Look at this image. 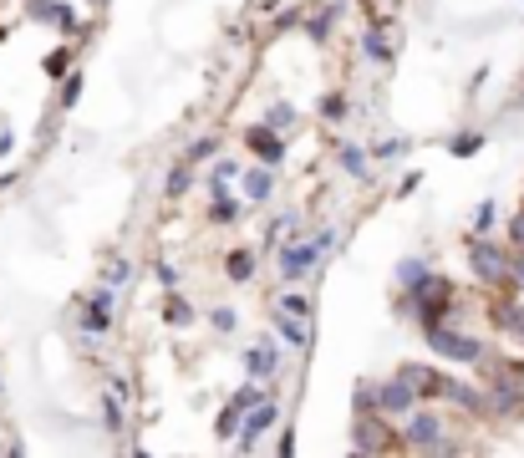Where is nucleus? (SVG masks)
Instances as JSON below:
<instances>
[{
  "instance_id": "obj_9",
  "label": "nucleus",
  "mask_w": 524,
  "mask_h": 458,
  "mask_svg": "<svg viewBox=\"0 0 524 458\" xmlns=\"http://www.w3.org/2000/svg\"><path fill=\"white\" fill-rule=\"evenodd\" d=\"M260 397H270V393H265V387H244V393H235V402L220 413V428H214V433H220V438H235V433H240V423H244V413H250Z\"/></svg>"
},
{
  "instance_id": "obj_2",
  "label": "nucleus",
  "mask_w": 524,
  "mask_h": 458,
  "mask_svg": "<svg viewBox=\"0 0 524 458\" xmlns=\"http://www.w3.org/2000/svg\"><path fill=\"white\" fill-rule=\"evenodd\" d=\"M403 443H407V448H428V454H453V448H458V443L443 433V417L428 413V408H412V413H407Z\"/></svg>"
},
{
  "instance_id": "obj_11",
  "label": "nucleus",
  "mask_w": 524,
  "mask_h": 458,
  "mask_svg": "<svg viewBox=\"0 0 524 458\" xmlns=\"http://www.w3.org/2000/svg\"><path fill=\"white\" fill-rule=\"evenodd\" d=\"M275 332L290 352H305L311 347V326H305V316H290V311H275Z\"/></svg>"
},
{
  "instance_id": "obj_27",
  "label": "nucleus",
  "mask_w": 524,
  "mask_h": 458,
  "mask_svg": "<svg viewBox=\"0 0 524 458\" xmlns=\"http://www.w3.org/2000/svg\"><path fill=\"white\" fill-rule=\"evenodd\" d=\"M214 153H220V138H194L183 158H189V164H204V158H214Z\"/></svg>"
},
{
  "instance_id": "obj_39",
  "label": "nucleus",
  "mask_w": 524,
  "mask_h": 458,
  "mask_svg": "<svg viewBox=\"0 0 524 458\" xmlns=\"http://www.w3.org/2000/svg\"><path fill=\"white\" fill-rule=\"evenodd\" d=\"M11 143H16V138H11V127H0V158L11 153Z\"/></svg>"
},
{
  "instance_id": "obj_26",
  "label": "nucleus",
  "mask_w": 524,
  "mask_h": 458,
  "mask_svg": "<svg viewBox=\"0 0 524 458\" xmlns=\"http://www.w3.org/2000/svg\"><path fill=\"white\" fill-rule=\"evenodd\" d=\"M265 123L275 127V133H285V127H296V107H290V103H275L270 112H265Z\"/></svg>"
},
{
  "instance_id": "obj_25",
  "label": "nucleus",
  "mask_w": 524,
  "mask_h": 458,
  "mask_svg": "<svg viewBox=\"0 0 524 458\" xmlns=\"http://www.w3.org/2000/svg\"><path fill=\"white\" fill-rule=\"evenodd\" d=\"M499 326L524 341V306H509V301H505V306H499Z\"/></svg>"
},
{
  "instance_id": "obj_24",
  "label": "nucleus",
  "mask_w": 524,
  "mask_h": 458,
  "mask_svg": "<svg viewBox=\"0 0 524 458\" xmlns=\"http://www.w3.org/2000/svg\"><path fill=\"white\" fill-rule=\"evenodd\" d=\"M346 112H351V107H346L342 92H326V97H321V118H326V123H342Z\"/></svg>"
},
{
  "instance_id": "obj_8",
  "label": "nucleus",
  "mask_w": 524,
  "mask_h": 458,
  "mask_svg": "<svg viewBox=\"0 0 524 458\" xmlns=\"http://www.w3.org/2000/svg\"><path fill=\"white\" fill-rule=\"evenodd\" d=\"M244 143H250V153H255L260 164H270V168L285 164V143H281V133H275L270 123H255L250 133H244Z\"/></svg>"
},
{
  "instance_id": "obj_13",
  "label": "nucleus",
  "mask_w": 524,
  "mask_h": 458,
  "mask_svg": "<svg viewBox=\"0 0 524 458\" xmlns=\"http://www.w3.org/2000/svg\"><path fill=\"white\" fill-rule=\"evenodd\" d=\"M336 164H342L351 179L372 184V158H366V148H362V143H342V148H336Z\"/></svg>"
},
{
  "instance_id": "obj_4",
  "label": "nucleus",
  "mask_w": 524,
  "mask_h": 458,
  "mask_svg": "<svg viewBox=\"0 0 524 458\" xmlns=\"http://www.w3.org/2000/svg\"><path fill=\"white\" fill-rule=\"evenodd\" d=\"M412 311H418V321H423V326L448 321V311H453V280H443V275H428L423 286L412 291Z\"/></svg>"
},
{
  "instance_id": "obj_7",
  "label": "nucleus",
  "mask_w": 524,
  "mask_h": 458,
  "mask_svg": "<svg viewBox=\"0 0 524 458\" xmlns=\"http://www.w3.org/2000/svg\"><path fill=\"white\" fill-rule=\"evenodd\" d=\"M412 408H418V393H412V382H407V377H392V382H382V387H377V413L407 417Z\"/></svg>"
},
{
  "instance_id": "obj_10",
  "label": "nucleus",
  "mask_w": 524,
  "mask_h": 458,
  "mask_svg": "<svg viewBox=\"0 0 524 458\" xmlns=\"http://www.w3.org/2000/svg\"><path fill=\"white\" fill-rule=\"evenodd\" d=\"M81 326H87L92 336H102L107 326H112V286H107V291H97L92 301H87V311H81Z\"/></svg>"
},
{
  "instance_id": "obj_20",
  "label": "nucleus",
  "mask_w": 524,
  "mask_h": 458,
  "mask_svg": "<svg viewBox=\"0 0 524 458\" xmlns=\"http://www.w3.org/2000/svg\"><path fill=\"white\" fill-rule=\"evenodd\" d=\"M224 265H229V280H235V286L255 280V250H235L229 260H224Z\"/></svg>"
},
{
  "instance_id": "obj_34",
  "label": "nucleus",
  "mask_w": 524,
  "mask_h": 458,
  "mask_svg": "<svg viewBox=\"0 0 524 458\" xmlns=\"http://www.w3.org/2000/svg\"><path fill=\"white\" fill-rule=\"evenodd\" d=\"M235 214H240V204H235V199H229V194H224V199H214V219H220V225H229V219H235Z\"/></svg>"
},
{
  "instance_id": "obj_21",
  "label": "nucleus",
  "mask_w": 524,
  "mask_h": 458,
  "mask_svg": "<svg viewBox=\"0 0 524 458\" xmlns=\"http://www.w3.org/2000/svg\"><path fill=\"white\" fill-rule=\"evenodd\" d=\"M494 225H499V204L484 199V204L474 209V234H494Z\"/></svg>"
},
{
  "instance_id": "obj_15",
  "label": "nucleus",
  "mask_w": 524,
  "mask_h": 458,
  "mask_svg": "<svg viewBox=\"0 0 524 458\" xmlns=\"http://www.w3.org/2000/svg\"><path fill=\"white\" fill-rule=\"evenodd\" d=\"M270 194H275V173H270V164L250 168V173H244V199H250V204H265Z\"/></svg>"
},
{
  "instance_id": "obj_35",
  "label": "nucleus",
  "mask_w": 524,
  "mask_h": 458,
  "mask_svg": "<svg viewBox=\"0 0 524 458\" xmlns=\"http://www.w3.org/2000/svg\"><path fill=\"white\" fill-rule=\"evenodd\" d=\"M209 321H214V332H235V321H240V316L229 311V306H220V311L209 316Z\"/></svg>"
},
{
  "instance_id": "obj_33",
  "label": "nucleus",
  "mask_w": 524,
  "mask_h": 458,
  "mask_svg": "<svg viewBox=\"0 0 524 458\" xmlns=\"http://www.w3.org/2000/svg\"><path fill=\"white\" fill-rule=\"evenodd\" d=\"M275 306H281V311H290V316H311V301H305V295H281Z\"/></svg>"
},
{
  "instance_id": "obj_40",
  "label": "nucleus",
  "mask_w": 524,
  "mask_h": 458,
  "mask_svg": "<svg viewBox=\"0 0 524 458\" xmlns=\"http://www.w3.org/2000/svg\"><path fill=\"white\" fill-rule=\"evenodd\" d=\"M514 280H520V286H524V250L514 255Z\"/></svg>"
},
{
  "instance_id": "obj_29",
  "label": "nucleus",
  "mask_w": 524,
  "mask_h": 458,
  "mask_svg": "<svg viewBox=\"0 0 524 458\" xmlns=\"http://www.w3.org/2000/svg\"><path fill=\"white\" fill-rule=\"evenodd\" d=\"M163 321H173V326H189V321H194V311H189V301H179V295H173V301L163 306Z\"/></svg>"
},
{
  "instance_id": "obj_14",
  "label": "nucleus",
  "mask_w": 524,
  "mask_h": 458,
  "mask_svg": "<svg viewBox=\"0 0 524 458\" xmlns=\"http://www.w3.org/2000/svg\"><path fill=\"white\" fill-rule=\"evenodd\" d=\"M275 367H281V347H275V341H265V347H250V352H244V372H250V377H270Z\"/></svg>"
},
{
  "instance_id": "obj_22",
  "label": "nucleus",
  "mask_w": 524,
  "mask_h": 458,
  "mask_svg": "<svg viewBox=\"0 0 524 458\" xmlns=\"http://www.w3.org/2000/svg\"><path fill=\"white\" fill-rule=\"evenodd\" d=\"M479 148H484V133H458V138L448 143V153H453V158H474Z\"/></svg>"
},
{
  "instance_id": "obj_30",
  "label": "nucleus",
  "mask_w": 524,
  "mask_h": 458,
  "mask_svg": "<svg viewBox=\"0 0 524 458\" xmlns=\"http://www.w3.org/2000/svg\"><path fill=\"white\" fill-rule=\"evenodd\" d=\"M407 153V138H387V143L372 148V164H382V158H403Z\"/></svg>"
},
{
  "instance_id": "obj_5",
  "label": "nucleus",
  "mask_w": 524,
  "mask_h": 458,
  "mask_svg": "<svg viewBox=\"0 0 524 458\" xmlns=\"http://www.w3.org/2000/svg\"><path fill=\"white\" fill-rule=\"evenodd\" d=\"M316 260H321V245H316V240H301V234H290V240L281 245V280H285V286L305 280V275L316 271Z\"/></svg>"
},
{
  "instance_id": "obj_31",
  "label": "nucleus",
  "mask_w": 524,
  "mask_h": 458,
  "mask_svg": "<svg viewBox=\"0 0 524 458\" xmlns=\"http://www.w3.org/2000/svg\"><path fill=\"white\" fill-rule=\"evenodd\" d=\"M336 11H342V5H336ZM336 11H321L316 21L305 26V31H311V42H326V31H331V16H336Z\"/></svg>"
},
{
  "instance_id": "obj_1",
  "label": "nucleus",
  "mask_w": 524,
  "mask_h": 458,
  "mask_svg": "<svg viewBox=\"0 0 524 458\" xmlns=\"http://www.w3.org/2000/svg\"><path fill=\"white\" fill-rule=\"evenodd\" d=\"M468 265H474V275L484 280V286H509L514 280V260H509L505 245H494L489 234H474L468 240Z\"/></svg>"
},
{
  "instance_id": "obj_3",
  "label": "nucleus",
  "mask_w": 524,
  "mask_h": 458,
  "mask_svg": "<svg viewBox=\"0 0 524 458\" xmlns=\"http://www.w3.org/2000/svg\"><path fill=\"white\" fill-rule=\"evenodd\" d=\"M428 347H433V356H443V362H479L484 356V341H474L468 332H453L448 321H438V326H423Z\"/></svg>"
},
{
  "instance_id": "obj_38",
  "label": "nucleus",
  "mask_w": 524,
  "mask_h": 458,
  "mask_svg": "<svg viewBox=\"0 0 524 458\" xmlns=\"http://www.w3.org/2000/svg\"><path fill=\"white\" fill-rule=\"evenodd\" d=\"M158 280L173 291V286H179V265H168V260H163V265H158Z\"/></svg>"
},
{
  "instance_id": "obj_18",
  "label": "nucleus",
  "mask_w": 524,
  "mask_h": 458,
  "mask_svg": "<svg viewBox=\"0 0 524 458\" xmlns=\"http://www.w3.org/2000/svg\"><path fill=\"white\" fill-rule=\"evenodd\" d=\"M362 51H366V62L392 66V42H387V31H382V26H372V31L362 36Z\"/></svg>"
},
{
  "instance_id": "obj_17",
  "label": "nucleus",
  "mask_w": 524,
  "mask_h": 458,
  "mask_svg": "<svg viewBox=\"0 0 524 458\" xmlns=\"http://www.w3.org/2000/svg\"><path fill=\"white\" fill-rule=\"evenodd\" d=\"M122 382H112L107 393H102V423H107V433H122Z\"/></svg>"
},
{
  "instance_id": "obj_28",
  "label": "nucleus",
  "mask_w": 524,
  "mask_h": 458,
  "mask_svg": "<svg viewBox=\"0 0 524 458\" xmlns=\"http://www.w3.org/2000/svg\"><path fill=\"white\" fill-rule=\"evenodd\" d=\"M46 77H51V82H57V77H66V66H72V51H66V46H61V51H51V57H46Z\"/></svg>"
},
{
  "instance_id": "obj_23",
  "label": "nucleus",
  "mask_w": 524,
  "mask_h": 458,
  "mask_svg": "<svg viewBox=\"0 0 524 458\" xmlns=\"http://www.w3.org/2000/svg\"><path fill=\"white\" fill-rule=\"evenodd\" d=\"M189 179H194V164L183 158V164L173 168V173H168V184H163V194H168V199H179L183 188H189Z\"/></svg>"
},
{
  "instance_id": "obj_19",
  "label": "nucleus",
  "mask_w": 524,
  "mask_h": 458,
  "mask_svg": "<svg viewBox=\"0 0 524 458\" xmlns=\"http://www.w3.org/2000/svg\"><path fill=\"white\" fill-rule=\"evenodd\" d=\"M428 275H433V271H428V260H423V255H412V260L397 265V286H403V291H418Z\"/></svg>"
},
{
  "instance_id": "obj_37",
  "label": "nucleus",
  "mask_w": 524,
  "mask_h": 458,
  "mask_svg": "<svg viewBox=\"0 0 524 458\" xmlns=\"http://www.w3.org/2000/svg\"><path fill=\"white\" fill-rule=\"evenodd\" d=\"M81 97V77H66V87H61V107H72Z\"/></svg>"
},
{
  "instance_id": "obj_12",
  "label": "nucleus",
  "mask_w": 524,
  "mask_h": 458,
  "mask_svg": "<svg viewBox=\"0 0 524 458\" xmlns=\"http://www.w3.org/2000/svg\"><path fill=\"white\" fill-rule=\"evenodd\" d=\"M403 377L412 382V393L418 397H448V377L433 372V367H403Z\"/></svg>"
},
{
  "instance_id": "obj_6",
  "label": "nucleus",
  "mask_w": 524,
  "mask_h": 458,
  "mask_svg": "<svg viewBox=\"0 0 524 458\" xmlns=\"http://www.w3.org/2000/svg\"><path fill=\"white\" fill-rule=\"evenodd\" d=\"M275 417H281V402H275V397H260V402L244 413L240 433H235V448H244V454H250V448H255V443L275 428Z\"/></svg>"
},
{
  "instance_id": "obj_16",
  "label": "nucleus",
  "mask_w": 524,
  "mask_h": 458,
  "mask_svg": "<svg viewBox=\"0 0 524 458\" xmlns=\"http://www.w3.org/2000/svg\"><path fill=\"white\" fill-rule=\"evenodd\" d=\"M448 402H458L464 413H489V397L474 393L468 382H453V377H448Z\"/></svg>"
},
{
  "instance_id": "obj_32",
  "label": "nucleus",
  "mask_w": 524,
  "mask_h": 458,
  "mask_svg": "<svg viewBox=\"0 0 524 458\" xmlns=\"http://www.w3.org/2000/svg\"><path fill=\"white\" fill-rule=\"evenodd\" d=\"M127 280H133V260H118V265L107 271V286L118 291V286H127Z\"/></svg>"
},
{
  "instance_id": "obj_36",
  "label": "nucleus",
  "mask_w": 524,
  "mask_h": 458,
  "mask_svg": "<svg viewBox=\"0 0 524 458\" xmlns=\"http://www.w3.org/2000/svg\"><path fill=\"white\" fill-rule=\"evenodd\" d=\"M509 245H514V250H524V209L509 219Z\"/></svg>"
}]
</instances>
